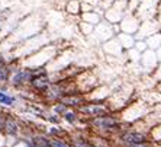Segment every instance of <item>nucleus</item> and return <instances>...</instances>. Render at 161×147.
<instances>
[{"mask_svg": "<svg viewBox=\"0 0 161 147\" xmlns=\"http://www.w3.org/2000/svg\"><path fill=\"white\" fill-rule=\"evenodd\" d=\"M0 102H2V103H6V105H12V103H13V98L6 96L5 93L0 92Z\"/></svg>", "mask_w": 161, "mask_h": 147, "instance_id": "obj_1", "label": "nucleus"}, {"mask_svg": "<svg viewBox=\"0 0 161 147\" xmlns=\"http://www.w3.org/2000/svg\"><path fill=\"white\" fill-rule=\"evenodd\" d=\"M55 147H65V146H64V144H60V143H57V144H55Z\"/></svg>", "mask_w": 161, "mask_h": 147, "instance_id": "obj_2", "label": "nucleus"}]
</instances>
